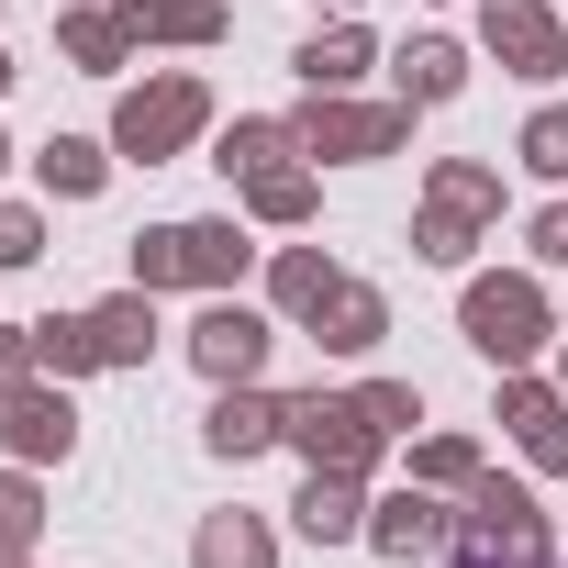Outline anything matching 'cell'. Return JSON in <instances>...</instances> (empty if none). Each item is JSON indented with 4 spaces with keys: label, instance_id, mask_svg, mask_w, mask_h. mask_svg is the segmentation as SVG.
<instances>
[{
    "label": "cell",
    "instance_id": "1",
    "mask_svg": "<svg viewBox=\"0 0 568 568\" xmlns=\"http://www.w3.org/2000/svg\"><path fill=\"white\" fill-rule=\"evenodd\" d=\"M234 267H245V234H234V223H168V234L134 245V278H145V291H168V278H201V291H212V278H234Z\"/></svg>",
    "mask_w": 568,
    "mask_h": 568
},
{
    "label": "cell",
    "instance_id": "2",
    "mask_svg": "<svg viewBox=\"0 0 568 568\" xmlns=\"http://www.w3.org/2000/svg\"><path fill=\"white\" fill-rule=\"evenodd\" d=\"M468 568H546V524L513 479H479V513H468Z\"/></svg>",
    "mask_w": 568,
    "mask_h": 568
},
{
    "label": "cell",
    "instance_id": "3",
    "mask_svg": "<svg viewBox=\"0 0 568 568\" xmlns=\"http://www.w3.org/2000/svg\"><path fill=\"white\" fill-rule=\"evenodd\" d=\"M278 435H291L313 468H335V479H357V468L379 457V424H368L357 402H324V390H313V402H291V424H278Z\"/></svg>",
    "mask_w": 568,
    "mask_h": 568
},
{
    "label": "cell",
    "instance_id": "4",
    "mask_svg": "<svg viewBox=\"0 0 568 568\" xmlns=\"http://www.w3.org/2000/svg\"><path fill=\"white\" fill-rule=\"evenodd\" d=\"M468 346L501 357V368L535 357V346H546V302L524 291V278H479V291H468Z\"/></svg>",
    "mask_w": 568,
    "mask_h": 568
},
{
    "label": "cell",
    "instance_id": "5",
    "mask_svg": "<svg viewBox=\"0 0 568 568\" xmlns=\"http://www.w3.org/2000/svg\"><path fill=\"white\" fill-rule=\"evenodd\" d=\"M190 123H201V79H156L123 101V156H168Z\"/></svg>",
    "mask_w": 568,
    "mask_h": 568
},
{
    "label": "cell",
    "instance_id": "6",
    "mask_svg": "<svg viewBox=\"0 0 568 568\" xmlns=\"http://www.w3.org/2000/svg\"><path fill=\"white\" fill-rule=\"evenodd\" d=\"M190 357H201V368L234 390V379H256V357H267V324H256V313H234V302H212V313L190 324Z\"/></svg>",
    "mask_w": 568,
    "mask_h": 568
},
{
    "label": "cell",
    "instance_id": "7",
    "mask_svg": "<svg viewBox=\"0 0 568 568\" xmlns=\"http://www.w3.org/2000/svg\"><path fill=\"white\" fill-rule=\"evenodd\" d=\"M490 45H501L524 79H557V68H568V45H557V23L535 12V0H490Z\"/></svg>",
    "mask_w": 568,
    "mask_h": 568
},
{
    "label": "cell",
    "instance_id": "8",
    "mask_svg": "<svg viewBox=\"0 0 568 568\" xmlns=\"http://www.w3.org/2000/svg\"><path fill=\"white\" fill-rule=\"evenodd\" d=\"M278 424H291V413H278V402H256L245 379L212 402V457H256V446H278Z\"/></svg>",
    "mask_w": 568,
    "mask_h": 568
},
{
    "label": "cell",
    "instance_id": "9",
    "mask_svg": "<svg viewBox=\"0 0 568 568\" xmlns=\"http://www.w3.org/2000/svg\"><path fill=\"white\" fill-rule=\"evenodd\" d=\"M368 535H379V557H435V546H446V513H435L424 490H402V501H379Z\"/></svg>",
    "mask_w": 568,
    "mask_h": 568
},
{
    "label": "cell",
    "instance_id": "10",
    "mask_svg": "<svg viewBox=\"0 0 568 568\" xmlns=\"http://www.w3.org/2000/svg\"><path fill=\"white\" fill-rule=\"evenodd\" d=\"M68 435H79V413L57 390H12V446L23 457H68Z\"/></svg>",
    "mask_w": 568,
    "mask_h": 568
},
{
    "label": "cell",
    "instance_id": "11",
    "mask_svg": "<svg viewBox=\"0 0 568 568\" xmlns=\"http://www.w3.org/2000/svg\"><path fill=\"white\" fill-rule=\"evenodd\" d=\"M302 134H313V145H335V156H379V145L402 134V112H313Z\"/></svg>",
    "mask_w": 568,
    "mask_h": 568
},
{
    "label": "cell",
    "instance_id": "12",
    "mask_svg": "<svg viewBox=\"0 0 568 568\" xmlns=\"http://www.w3.org/2000/svg\"><path fill=\"white\" fill-rule=\"evenodd\" d=\"M302 535H313V546H335V535H357V479H335V468H313V490H302Z\"/></svg>",
    "mask_w": 568,
    "mask_h": 568
},
{
    "label": "cell",
    "instance_id": "13",
    "mask_svg": "<svg viewBox=\"0 0 568 568\" xmlns=\"http://www.w3.org/2000/svg\"><path fill=\"white\" fill-rule=\"evenodd\" d=\"M457 79H468L457 45H402V90H413V101H457Z\"/></svg>",
    "mask_w": 568,
    "mask_h": 568
},
{
    "label": "cell",
    "instance_id": "14",
    "mask_svg": "<svg viewBox=\"0 0 568 568\" xmlns=\"http://www.w3.org/2000/svg\"><path fill=\"white\" fill-rule=\"evenodd\" d=\"M357 68H368V34H313V45H302V79H313V90H346Z\"/></svg>",
    "mask_w": 568,
    "mask_h": 568
},
{
    "label": "cell",
    "instance_id": "15",
    "mask_svg": "<svg viewBox=\"0 0 568 568\" xmlns=\"http://www.w3.org/2000/svg\"><path fill=\"white\" fill-rule=\"evenodd\" d=\"M90 335H101V357H145V346H156V313H145V302H101Z\"/></svg>",
    "mask_w": 568,
    "mask_h": 568
},
{
    "label": "cell",
    "instance_id": "16",
    "mask_svg": "<svg viewBox=\"0 0 568 568\" xmlns=\"http://www.w3.org/2000/svg\"><path fill=\"white\" fill-rule=\"evenodd\" d=\"M335 291H346V278H335L324 256H278V302H291V313H324Z\"/></svg>",
    "mask_w": 568,
    "mask_h": 568
},
{
    "label": "cell",
    "instance_id": "17",
    "mask_svg": "<svg viewBox=\"0 0 568 568\" xmlns=\"http://www.w3.org/2000/svg\"><path fill=\"white\" fill-rule=\"evenodd\" d=\"M201 568H267V535H256L245 513H223V524L201 535Z\"/></svg>",
    "mask_w": 568,
    "mask_h": 568
},
{
    "label": "cell",
    "instance_id": "18",
    "mask_svg": "<svg viewBox=\"0 0 568 568\" xmlns=\"http://www.w3.org/2000/svg\"><path fill=\"white\" fill-rule=\"evenodd\" d=\"M45 190L90 201V190H101V145H68V134H57V145H45Z\"/></svg>",
    "mask_w": 568,
    "mask_h": 568
},
{
    "label": "cell",
    "instance_id": "19",
    "mask_svg": "<svg viewBox=\"0 0 568 568\" xmlns=\"http://www.w3.org/2000/svg\"><path fill=\"white\" fill-rule=\"evenodd\" d=\"M324 313H335V335H324V346H379V291H335Z\"/></svg>",
    "mask_w": 568,
    "mask_h": 568
},
{
    "label": "cell",
    "instance_id": "20",
    "mask_svg": "<svg viewBox=\"0 0 568 568\" xmlns=\"http://www.w3.org/2000/svg\"><path fill=\"white\" fill-rule=\"evenodd\" d=\"M34 357L68 379V368H90V357H101V335H90V324H34Z\"/></svg>",
    "mask_w": 568,
    "mask_h": 568
},
{
    "label": "cell",
    "instance_id": "21",
    "mask_svg": "<svg viewBox=\"0 0 568 568\" xmlns=\"http://www.w3.org/2000/svg\"><path fill=\"white\" fill-rule=\"evenodd\" d=\"M256 212H267V223H302V212H313V179H291V168H256Z\"/></svg>",
    "mask_w": 568,
    "mask_h": 568
},
{
    "label": "cell",
    "instance_id": "22",
    "mask_svg": "<svg viewBox=\"0 0 568 568\" xmlns=\"http://www.w3.org/2000/svg\"><path fill=\"white\" fill-rule=\"evenodd\" d=\"M278 145H291V134H278V123H234V134H223V168H245V179H256V168H267Z\"/></svg>",
    "mask_w": 568,
    "mask_h": 568
},
{
    "label": "cell",
    "instance_id": "23",
    "mask_svg": "<svg viewBox=\"0 0 568 568\" xmlns=\"http://www.w3.org/2000/svg\"><path fill=\"white\" fill-rule=\"evenodd\" d=\"M145 34H179V45H201V34H212V0H156V12H145Z\"/></svg>",
    "mask_w": 568,
    "mask_h": 568
},
{
    "label": "cell",
    "instance_id": "24",
    "mask_svg": "<svg viewBox=\"0 0 568 568\" xmlns=\"http://www.w3.org/2000/svg\"><path fill=\"white\" fill-rule=\"evenodd\" d=\"M524 156H535L546 179H568V112H535V134H524Z\"/></svg>",
    "mask_w": 568,
    "mask_h": 568
},
{
    "label": "cell",
    "instance_id": "25",
    "mask_svg": "<svg viewBox=\"0 0 568 568\" xmlns=\"http://www.w3.org/2000/svg\"><path fill=\"white\" fill-rule=\"evenodd\" d=\"M68 45H79L90 68H112V57H123V23H101V12H79V23H68Z\"/></svg>",
    "mask_w": 568,
    "mask_h": 568
},
{
    "label": "cell",
    "instance_id": "26",
    "mask_svg": "<svg viewBox=\"0 0 568 568\" xmlns=\"http://www.w3.org/2000/svg\"><path fill=\"white\" fill-rule=\"evenodd\" d=\"M23 535H34V490H23V479H0V557H12Z\"/></svg>",
    "mask_w": 568,
    "mask_h": 568
},
{
    "label": "cell",
    "instance_id": "27",
    "mask_svg": "<svg viewBox=\"0 0 568 568\" xmlns=\"http://www.w3.org/2000/svg\"><path fill=\"white\" fill-rule=\"evenodd\" d=\"M357 413L390 435V424H413V390H402V379H379V390H357Z\"/></svg>",
    "mask_w": 568,
    "mask_h": 568
},
{
    "label": "cell",
    "instance_id": "28",
    "mask_svg": "<svg viewBox=\"0 0 568 568\" xmlns=\"http://www.w3.org/2000/svg\"><path fill=\"white\" fill-rule=\"evenodd\" d=\"M34 256V212H0V267H23Z\"/></svg>",
    "mask_w": 568,
    "mask_h": 568
},
{
    "label": "cell",
    "instance_id": "29",
    "mask_svg": "<svg viewBox=\"0 0 568 568\" xmlns=\"http://www.w3.org/2000/svg\"><path fill=\"white\" fill-rule=\"evenodd\" d=\"M524 435H535V457H546V468H568V424H557V413H546V424H524Z\"/></svg>",
    "mask_w": 568,
    "mask_h": 568
},
{
    "label": "cell",
    "instance_id": "30",
    "mask_svg": "<svg viewBox=\"0 0 568 568\" xmlns=\"http://www.w3.org/2000/svg\"><path fill=\"white\" fill-rule=\"evenodd\" d=\"M535 256H568V212H535Z\"/></svg>",
    "mask_w": 568,
    "mask_h": 568
},
{
    "label": "cell",
    "instance_id": "31",
    "mask_svg": "<svg viewBox=\"0 0 568 568\" xmlns=\"http://www.w3.org/2000/svg\"><path fill=\"white\" fill-rule=\"evenodd\" d=\"M23 357H34L23 335H0V390H12V379H23Z\"/></svg>",
    "mask_w": 568,
    "mask_h": 568
},
{
    "label": "cell",
    "instance_id": "32",
    "mask_svg": "<svg viewBox=\"0 0 568 568\" xmlns=\"http://www.w3.org/2000/svg\"><path fill=\"white\" fill-rule=\"evenodd\" d=\"M0 90H12V57H0Z\"/></svg>",
    "mask_w": 568,
    "mask_h": 568
}]
</instances>
